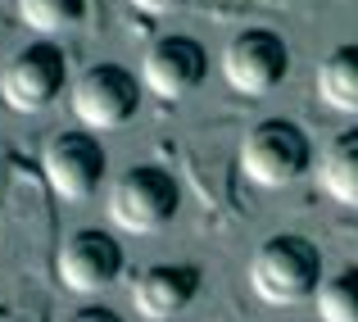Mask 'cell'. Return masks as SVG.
Masks as SVG:
<instances>
[{
    "instance_id": "cell-10",
    "label": "cell",
    "mask_w": 358,
    "mask_h": 322,
    "mask_svg": "<svg viewBox=\"0 0 358 322\" xmlns=\"http://www.w3.org/2000/svg\"><path fill=\"white\" fill-rule=\"evenodd\" d=\"M200 295V268L195 263H145L131 277V304L150 322H173Z\"/></svg>"
},
{
    "instance_id": "cell-12",
    "label": "cell",
    "mask_w": 358,
    "mask_h": 322,
    "mask_svg": "<svg viewBox=\"0 0 358 322\" xmlns=\"http://www.w3.org/2000/svg\"><path fill=\"white\" fill-rule=\"evenodd\" d=\"M317 96L336 113H358V46H336L317 64Z\"/></svg>"
},
{
    "instance_id": "cell-4",
    "label": "cell",
    "mask_w": 358,
    "mask_h": 322,
    "mask_svg": "<svg viewBox=\"0 0 358 322\" xmlns=\"http://www.w3.org/2000/svg\"><path fill=\"white\" fill-rule=\"evenodd\" d=\"M64 87H69V59L50 41H32L0 69V100L14 113H45L64 96Z\"/></svg>"
},
{
    "instance_id": "cell-1",
    "label": "cell",
    "mask_w": 358,
    "mask_h": 322,
    "mask_svg": "<svg viewBox=\"0 0 358 322\" xmlns=\"http://www.w3.org/2000/svg\"><path fill=\"white\" fill-rule=\"evenodd\" d=\"M322 277V250L295 232L268 236L250 259V290L272 309H295L313 300Z\"/></svg>"
},
{
    "instance_id": "cell-13",
    "label": "cell",
    "mask_w": 358,
    "mask_h": 322,
    "mask_svg": "<svg viewBox=\"0 0 358 322\" xmlns=\"http://www.w3.org/2000/svg\"><path fill=\"white\" fill-rule=\"evenodd\" d=\"M87 0H18V18L41 36H59L82 23Z\"/></svg>"
},
{
    "instance_id": "cell-5",
    "label": "cell",
    "mask_w": 358,
    "mask_h": 322,
    "mask_svg": "<svg viewBox=\"0 0 358 322\" xmlns=\"http://www.w3.org/2000/svg\"><path fill=\"white\" fill-rule=\"evenodd\" d=\"M73 113L87 132H118L141 109V82L122 64H91L69 91Z\"/></svg>"
},
{
    "instance_id": "cell-7",
    "label": "cell",
    "mask_w": 358,
    "mask_h": 322,
    "mask_svg": "<svg viewBox=\"0 0 358 322\" xmlns=\"http://www.w3.org/2000/svg\"><path fill=\"white\" fill-rule=\"evenodd\" d=\"M41 173L59 200L82 204L105 182V150L91 132H55L41 150Z\"/></svg>"
},
{
    "instance_id": "cell-9",
    "label": "cell",
    "mask_w": 358,
    "mask_h": 322,
    "mask_svg": "<svg viewBox=\"0 0 358 322\" xmlns=\"http://www.w3.org/2000/svg\"><path fill=\"white\" fill-rule=\"evenodd\" d=\"M209 73V55L195 36H159L141 59V87H150L159 100H182Z\"/></svg>"
},
{
    "instance_id": "cell-3",
    "label": "cell",
    "mask_w": 358,
    "mask_h": 322,
    "mask_svg": "<svg viewBox=\"0 0 358 322\" xmlns=\"http://www.w3.org/2000/svg\"><path fill=\"white\" fill-rule=\"evenodd\" d=\"M177 209H182V191H177L173 173H164V168H155V164L127 168V173L114 177V186H109V223H114L118 232L155 236L177 218Z\"/></svg>"
},
{
    "instance_id": "cell-8",
    "label": "cell",
    "mask_w": 358,
    "mask_h": 322,
    "mask_svg": "<svg viewBox=\"0 0 358 322\" xmlns=\"http://www.w3.org/2000/svg\"><path fill=\"white\" fill-rule=\"evenodd\" d=\"M122 277V245L100 227H78L59 245V281L78 295L109 290Z\"/></svg>"
},
{
    "instance_id": "cell-11",
    "label": "cell",
    "mask_w": 358,
    "mask_h": 322,
    "mask_svg": "<svg viewBox=\"0 0 358 322\" xmlns=\"http://www.w3.org/2000/svg\"><path fill=\"white\" fill-rule=\"evenodd\" d=\"M317 186L336 204H354L358 209V127L336 132L322 146V155H317Z\"/></svg>"
},
{
    "instance_id": "cell-2",
    "label": "cell",
    "mask_w": 358,
    "mask_h": 322,
    "mask_svg": "<svg viewBox=\"0 0 358 322\" xmlns=\"http://www.w3.org/2000/svg\"><path fill=\"white\" fill-rule=\"evenodd\" d=\"M313 168V146L290 118H263L241 136V173L263 191L295 186Z\"/></svg>"
},
{
    "instance_id": "cell-6",
    "label": "cell",
    "mask_w": 358,
    "mask_h": 322,
    "mask_svg": "<svg viewBox=\"0 0 358 322\" xmlns=\"http://www.w3.org/2000/svg\"><path fill=\"white\" fill-rule=\"evenodd\" d=\"M290 73V46L272 27H245L222 50V78L241 96H268Z\"/></svg>"
},
{
    "instance_id": "cell-14",
    "label": "cell",
    "mask_w": 358,
    "mask_h": 322,
    "mask_svg": "<svg viewBox=\"0 0 358 322\" xmlns=\"http://www.w3.org/2000/svg\"><path fill=\"white\" fill-rule=\"evenodd\" d=\"M317 318L322 322H358V268H341L317 286Z\"/></svg>"
},
{
    "instance_id": "cell-15",
    "label": "cell",
    "mask_w": 358,
    "mask_h": 322,
    "mask_svg": "<svg viewBox=\"0 0 358 322\" xmlns=\"http://www.w3.org/2000/svg\"><path fill=\"white\" fill-rule=\"evenodd\" d=\"M64 322H122L114 309H105V304H82V309H73Z\"/></svg>"
},
{
    "instance_id": "cell-16",
    "label": "cell",
    "mask_w": 358,
    "mask_h": 322,
    "mask_svg": "<svg viewBox=\"0 0 358 322\" xmlns=\"http://www.w3.org/2000/svg\"><path fill=\"white\" fill-rule=\"evenodd\" d=\"M131 5H136L141 14H173V9H182L186 0H131Z\"/></svg>"
}]
</instances>
